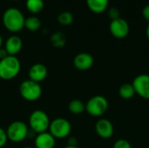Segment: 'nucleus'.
<instances>
[{"mask_svg":"<svg viewBox=\"0 0 149 148\" xmlns=\"http://www.w3.org/2000/svg\"><path fill=\"white\" fill-rule=\"evenodd\" d=\"M94 63L93 57L87 52H80L73 58V65L79 71L89 70Z\"/></svg>","mask_w":149,"mask_h":148,"instance_id":"9b49d317","label":"nucleus"},{"mask_svg":"<svg viewBox=\"0 0 149 148\" xmlns=\"http://www.w3.org/2000/svg\"><path fill=\"white\" fill-rule=\"evenodd\" d=\"M108 109L107 99L100 95L92 97L86 104V111L93 117H100Z\"/></svg>","mask_w":149,"mask_h":148,"instance_id":"0eeeda50","label":"nucleus"},{"mask_svg":"<svg viewBox=\"0 0 149 148\" xmlns=\"http://www.w3.org/2000/svg\"><path fill=\"white\" fill-rule=\"evenodd\" d=\"M43 90L39 83L31 79L24 80L19 85V93L21 97L29 102L37 101L42 95Z\"/></svg>","mask_w":149,"mask_h":148,"instance_id":"20e7f679","label":"nucleus"},{"mask_svg":"<svg viewBox=\"0 0 149 148\" xmlns=\"http://www.w3.org/2000/svg\"><path fill=\"white\" fill-rule=\"evenodd\" d=\"M51 43L52 44L56 47V48H61L64 47L66 43V38L65 36L64 33H62L61 31H57L54 32L52 36H51Z\"/></svg>","mask_w":149,"mask_h":148,"instance_id":"aec40b11","label":"nucleus"},{"mask_svg":"<svg viewBox=\"0 0 149 148\" xmlns=\"http://www.w3.org/2000/svg\"><path fill=\"white\" fill-rule=\"evenodd\" d=\"M3 24L10 32H18L24 28L25 17L17 8H8L3 14Z\"/></svg>","mask_w":149,"mask_h":148,"instance_id":"f257e3e1","label":"nucleus"},{"mask_svg":"<svg viewBox=\"0 0 149 148\" xmlns=\"http://www.w3.org/2000/svg\"><path fill=\"white\" fill-rule=\"evenodd\" d=\"M8 56V53L6 52L4 48H0V60L6 58Z\"/></svg>","mask_w":149,"mask_h":148,"instance_id":"bb28decb","label":"nucleus"},{"mask_svg":"<svg viewBox=\"0 0 149 148\" xmlns=\"http://www.w3.org/2000/svg\"><path fill=\"white\" fill-rule=\"evenodd\" d=\"M47 75H48L47 67L41 63H36L32 65L28 72L29 79L37 83H40L44 81L46 79Z\"/></svg>","mask_w":149,"mask_h":148,"instance_id":"9d476101","label":"nucleus"},{"mask_svg":"<svg viewBox=\"0 0 149 148\" xmlns=\"http://www.w3.org/2000/svg\"><path fill=\"white\" fill-rule=\"evenodd\" d=\"M95 131L97 134L102 139H109L113 134V126L107 119L99 120L95 125Z\"/></svg>","mask_w":149,"mask_h":148,"instance_id":"ddd939ff","label":"nucleus"},{"mask_svg":"<svg viewBox=\"0 0 149 148\" xmlns=\"http://www.w3.org/2000/svg\"><path fill=\"white\" fill-rule=\"evenodd\" d=\"M107 13H108L109 17H110L112 20H114V19H117V18L120 17V10H119V9L116 8V7H112V8H110V9L108 10Z\"/></svg>","mask_w":149,"mask_h":148,"instance_id":"5701e85b","label":"nucleus"},{"mask_svg":"<svg viewBox=\"0 0 149 148\" xmlns=\"http://www.w3.org/2000/svg\"><path fill=\"white\" fill-rule=\"evenodd\" d=\"M65 148H79V147H78L77 146H76V147H71V146H66V147H65Z\"/></svg>","mask_w":149,"mask_h":148,"instance_id":"c756f323","label":"nucleus"},{"mask_svg":"<svg viewBox=\"0 0 149 148\" xmlns=\"http://www.w3.org/2000/svg\"><path fill=\"white\" fill-rule=\"evenodd\" d=\"M13 1H19V0H13Z\"/></svg>","mask_w":149,"mask_h":148,"instance_id":"2f4dec72","label":"nucleus"},{"mask_svg":"<svg viewBox=\"0 0 149 148\" xmlns=\"http://www.w3.org/2000/svg\"><path fill=\"white\" fill-rule=\"evenodd\" d=\"M119 94L120 98L124 99H131L135 95V90L134 88L133 84L125 83L121 85L119 89Z\"/></svg>","mask_w":149,"mask_h":148,"instance_id":"dca6fc26","label":"nucleus"},{"mask_svg":"<svg viewBox=\"0 0 149 148\" xmlns=\"http://www.w3.org/2000/svg\"><path fill=\"white\" fill-rule=\"evenodd\" d=\"M6 134L8 140L13 143H19L27 138L29 134V128L24 122L16 120L8 126L6 129Z\"/></svg>","mask_w":149,"mask_h":148,"instance_id":"39448f33","label":"nucleus"},{"mask_svg":"<svg viewBox=\"0 0 149 148\" xmlns=\"http://www.w3.org/2000/svg\"><path fill=\"white\" fill-rule=\"evenodd\" d=\"M23 148H32V147H23Z\"/></svg>","mask_w":149,"mask_h":148,"instance_id":"7c9ffc66","label":"nucleus"},{"mask_svg":"<svg viewBox=\"0 0 149 148\" xmlns=\"http://www.w3.org/2000/svg\"><path fill=\"white\" fill-rule=\"evenodd\" d=\"M7 140H8V138H7L6 131L3 129L2 127H0V148L3 147L6 145Z\"/></svg>","mask_w":149,"mask_h":148,"instance_id":"b1692460","label":"nucleus"},{"mask_svg":"<svg viewBox=\"0 0 149 148\" xmlns=\"http://www.w3.org/2000/svg\"><path fill=\"white\" fill-rule=\"evenodd\" d=\"M57 20L60 24L67 26L73 22V15L70 11H62L58 14Z\"/></svg>","mask_w":149,"mask_h":148,"instance_id":"412c9836","label":"nucleus"},{"mask_svg":"<svg viewBox=\"0 0 149 148\" xmlns=\"http://www.w3.org/2000/svg\"><path fill=\"white\" fill-rule=\"evenodd\" d=\"M2 44H3V38L2 36L0 35V48H2Z\"/></svg>","mask_w":149,"mask_h":148,"instance_id":"c85d7f7f","label":"nucleus"},{"mask_svg":"<svg viewBox=\"0 0 149 148\" xmlns=\"http://www.w3.org/2000/svg\"><path fill=\"white\" fill-rule=\"evenodd\" d=\"M72 132L71 123L65 118H57L51 121L49 133L57 140L65 139L70 135Z\"/></svg>","mask_w":149,"mask_h":148,"instance_id":"423d86ee","label":"nucleus"},{"mask_svg":"<svg viewBox=\"0 0 149 148\" xmlns=\"http://www.w3.org/2000/svg\"><path fill=\"white\" fill-rule=\"evenodd\" d=\"M89 10L96 14H100L106 11L108 8L109 0H86Z\"/></svg>","mask_w":149,"mask_h":148,"instance_id":"2eb2a0df","label":"nucleus"},{"mask_svg":"<svg viewBox=\"0 0 149 148\" xmlns=\"http://www.w3.org/2000/svg\"><path fill=\"white\" fill-rule=\"evenodd\" d=\"M109 30L114 38L118 39H123L129 34L130 27L128 23L124 18L119 17L111 21Z\"/></svg>","mask_w":149,"mask_h":148,"instance_id":"6e6552de","label":"nucleus"},{"mask_svg":"<svg viewBox=\"0 0 149 148\" xmlns=\"http://www.w3.org/2000/svg\"><path fill=\"white\" fill-rule=\"evenodd\" d=\"M113 148H132V146L127 140L121 139V140H118L114 143Z\"/></svg>","mask_w":149,"mask_h":148,"instance_id":"4be33fe9","label":"nucleus"},{"mask_svg":"<svg viewBox=\"0 0 149 148\" xmlns=\"http://www.w3.org/2000/svg\"><path fill=\"white\" fill-rule=\"evenodd\" d=\"M41 27V21L36 16H31L24 20V28L30 31H37Z\"/></svg>","mask_w":149,"mask_h":148,"instance_id":"6ab92c4d","label":"nucleus"},{"mask_svg":"<svg viewBox=\"0 0 149 148\" xmlns=\"http://www.w3.org/2000/svg\"><path fill=\"white\" fill-rule=\"evenodd\" d=\"M50 118L47 113L42 110L33 111L29 117V126L36 133L47 132L50 126Z\"/></svg>","mask_w":149,"mask_h":148,"instance_id":"7ed1b4c3","label":"nucleus"},{"mask_svg":"<svg viewBox=\"0 0 149 148\" xmlns=\"http://www.w3.org/2000/svg\"><path fill=\"white\" fill-rule=\"evenodd\" d=\"M132 84L135 93L144 99H149V75L141 74L137 76Z\"/></svg>","mask_w":149,"mask_h":148,"instance_id":"1a4fd4ad","label":"nucleus"},{"mask_svg":"<svg viewBox=\"0 0 149 148\" xmlns=\"http://www.w3.org/2000/svg\"><path fill=\"white\" fill-rule=\"evenodd\" d=\"M23 48V41L20 37L13 35L9 37L4 43V49L8 55L16 56Z\"/></svg>","mask_w":149,"mask_h":148,"instance_id":"f8f14e48","label":"nucleus"},{"mask_svg":"<svg viewBox=\"0 0 149 148\" xmlns=\"http://www.w3.org/2000/svg\"><path fill=\"white\" fill-rule=\"evenodd\" d=\"M68 145L67 146H71V147H76L77 146V139L74 138V137H70L68 141H67Z\"/></svg>","mask_w":149,"mask_h":148,"instance_id":"a878e982","label":"nucleus"},{"mask_svg":"<svg viewBox=\"0 0 149 148\" xmlns=\"http://www.w3.org/2000/svg\"><path fill=\"white\" fill-rule=\"evenodd\" d=\"M36 148H54L56 145V139L49 133L45 132L37 134L34 140Z\"/></svg>","mask_w":149,"mask_h":148,"instance_id":"4468645a","label":"nucleus"},{"mask_svg":"<svg viewBox=\"0 0 149 148\" xmlns=\"http://www.w3.org/2000/svg\"><path fill=\"white\" fill-rule=\"evenodd\" d=\"M68 110L72 114H81L86 111V104L79 99H72L68 104Z\"/></svg>","mask_w":149,"mask_h":148,"instance_id":"a211bd4d","label":"nucleus"},{"mask_svg":"<svg viewBox=\"0 0 149 148\" xmlns=\"http://www.w3.org/2000/svg\"><path fill=\"white\" fill-rule=\"evenodd\" d=\"M21 64L16 56L8 55L0 60V79L3 80H11L20 72Z\"/></svg>","mask_w":149,"mask_h":148,"instance_id":"f03ea898","label":"nucleus"},{"mask_svg":"<svg viewBox=\"0 0 149 148\" xmlns=\"http://www.w3.org/2000/svg\"><path fill=\"white\" fill-rule=\"evenodd\" d=\"M142 16L143 17L149 22V4H147L142 10Z\"/></svg>","mask_w":149,"mask_h":148,"instance_id":"393cba45","label":"nucleus"},{"mask_svg":"<svg viewBox=\"0 0 149 148\" xmlns=\"http://www.w3.org/2000/svg\"><path fill=\"white\" fill-rule=\"evenodd\" d=\"M26 9L32 14L40 13L45 7L43 0H26Z\"/></svg>","mask_w":149,"mask_h":148,"instance_id":"f3484780","label":"nucleus"},{"mask_svg":"<svg viewBox=\"0 0 149 148\" xmlns=\"http://www.w3.org/2000/svg\"><path fill=\"white\" fill-rule=\"evenodd\" d=\"M146 35H147V38H148V39L149 40V24L148 25V27H147V31H146Z\"/></svg>","mask_w":149,"mask_h":148,"instance_id":"cd10ccee","label":"nucleus"}]
</instances>
